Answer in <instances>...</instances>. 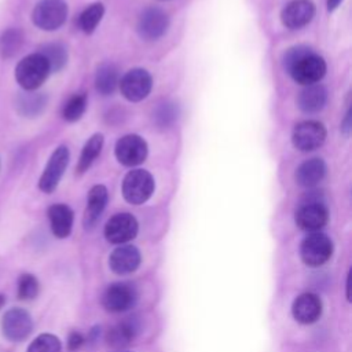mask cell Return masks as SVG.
Wrapping results in <instances>:
<instances>
[{
  "label": "cell",
  "instance_id": "1",
  "mask_svg": "<svg viewBox=\"0 0 352 352\" xmlns=\"http://www.w3.org/2000/svg\"><path fill=\"white\" fill-rule=\"evenodd\" d=\"M283 67L301 85H314L326 74V62L305 45L289 48L283 55Z\"/></svg>",
  "mask_w": 352,
  "mask_h": 352
},
{
  "label": "cell",
  "instance_id": "2",
  "mask_svg": "<svg viewBox=\"0 0 352 352\" xmlns=\"http://www.w3.org/2000/svg\"><path fill=\"white\" fill-rule=\"evenodd\" d=\"M51 70L45 58L38 54H29L22 58L15 67V80L25 91H36L50 76Z\"/></svg>",
  "mask_w": 352,
  "mask_h": 352
},
{
  "label": "cell",
  "instance_id": "3",
  "mask_svg": "<svg viewBox=\"0 0 352 352\" xmlns=\"http://www.w3.org/2000/svg\"><path fill=\"white\" fill-rule=\"evenodd\" d=\"M294 219L296 224L301 230L309 232H316L326 226L329 220V210L318 191L309 192L305 197V199L297 208Z\"/></svg>",
  "mask_w": 352,
  "mask_h": 352
},
{
  "label": "cell",
  "instance_id": "4",
  "mask_svg": "<svg viewBox=\"0 0 352 352\" xmlns=\"http://www.w3.org/2000/svg\"><path fill=\"white\" fill-rule=\"evenodd\" d=\"M66 18L67 4L65 0H40L32 11V22L45 32L59 29Z\"/></svg>",
  "mask_w": 352,
  "mask_h": 352
},
{
  "label": "cell",
  "instance_id": "5",
  "mask_svg": "<svg viewBox=\"0 0 352 352\" xmlns=\"http://www.w3.org/2000/svg\"><path fill=\"white\" fill-rule=\"evenodd\" d=\"M154 191V179L144 169H133L128 172L122 182V195L126 202L140 205L146 202Z\"/></svg>",
  "mask_w": 352,
  "mask_h": 352
},
{
  "label": "cell",
  "instance_id": "6",
  "mask_svg": "<svg viewBox=\"0 0 352 352\" xmlns=\"http://www.w3.org/2000/svg\"><path fill=\"white\" fill-rule=\"evenodd\" d=\"M333 253L331 239L323 232H311L304 238L300 246V254L308 267H320L323 265Z\"/></svg>",
  "mask_w": 352,
  "mask_h": 352
},
{
  "label": "cell",
  "instance_id": "7",
  "mask_svg": "<svg viewBox=\"0 0 352 352\" xmlns=\"http://www.w3.org/2000/svg\"><path fill=\"white\" fill-rule=\"evenodd\" d=\"M67 164H69V148L66 146L56 147L51 154L38 179V188L45 194H51L58 187L67 168Z\"/></svg>",
  "mask_w": 352,
  "mask_h": 352
},
{
  "label": "cell",
  "instance_id": "8",
  "mask_svg": "<svg viewBox=\"0 0 352 352\" xmlns=\"http://www.w3.org/2000/svg\"><path fill=\"white\" fill-rule=\"evenodd\" d=\"M33 330L30 314L23 308H10L1 319V333L12 342L23 341Z\"/></svg>",
  "mask_w": 352,
  "mask_h": 352
},
{
  "label": "cell",
  "instance_id": "9",
  "mask_svg": "<svg viewBox=\"0 0 352 352\" xmlns=\"http://www.w3.org/2000/svg\"><path fill=\"white\" fill-rule=\"evenodd\" d=\"M292 140L300 151L316 150L326 140V128L319 121H302L294 126Z\"/></svg>",
  "mask_w": 352,
  "mask_h": 352
},
{
  "label": "cell",
  "instance_id": "10",
  "mask_svg": "<svg viewBox=\"0 0 352 352\" xmlns=\"http://www.w3.org/2000/svg\"><path fill=\"white\" fill-rule=\"evenodd\" d=\"M118 85L124 98L131 102H139L150 94L153 78L144 69H132L122 76Z\"/></svg>",
  "mask_w": 352,
  "mask_h": 352
},
{
  "label": "cell",
  "instance_id": "11",
  "mask_svg": "<svg viewBox=\"0 0 352 352\" xmlns=\"http://www.w3.org/2000/svg\"><path fill=\"white\" fill-rule=\"evenodd\" d=\"M114 153L120 164L125 166H136L147 157V143L139 135H125L117 142Z\"/></svg>",
  "mask_w": 352,
  "mask_h": 352
},
{
  "label": "cell",
  "instance_id": "12",
  "mask_svg": "<svg viewBox=\"0 0 352 352\" xmlns=\"http://www.w3.org/2000/svg\"><path fill=\"white\" fill-rule=\"evenodd\" d=\"M139 226L131 213H117L104 226V236L110 243L122 245L132 241L138 234Z\"/></svg>",
  "mask_w": 352,
  "mask_h": 352
},
{
  "label": "cell",
  "instance_id": "13",
  "mask_svg": "<svg viewBox=\"0 0 352 352\" xmlns=\"http://www.w3.org/2000/svg\"><path fill=\"white\" fill-rule=\"evenodd\" d=\"M136 300L138 293L132 285L113 283L104 290L102 296V305L110 312H124L132 308Z\"/></svg>",
  "mask_w": 352,
  "mask_h": 352
},
{
  "label": "cell",
  "instance_id": "14",
  "mask_svg": "<svg viewBox=\"0 0 352 352\" xmlns=\"http://www.w3.org/2000/svg\"><path fill=\"white\" fill-rule=\"evenodd\" d=\"M169 19L168 15L157 8V7H148L146 8L138 21V32L140 37L144 40H157L160 38L168 29Z\"/></svg>",
  "mask_w": 352,
  "mask_h": 352
},
{
  "label": "cell",
  "instance_id": "15",
  "mask_svg": "<svg viewBox=\"0 0 352 352\" xmlns=\"http://www.w3.org/2000/svg\"><path fill=\"white\" fill-rule=\"evenodd\" d=\"M315 15V6L311 0H293L280 14L282 23L289 29H300L311 22Z\"/></svg>",
  "mask_w": 352,
  "mask_h": 352
},
{
  "label": "cell",
  "instance_id": "16",
  "mask_svg": "<svg viewBox=\"0 0 352 352\" xmlns=\"http://www.w3.org/2000/svg\"><path fill=\"white\" fill-rule=\"evenodd\" d=\"M140 252L133 245H122L113 250L109 257V264L113 272L118 275L132 274L140 264Z\"/></svg>",
  "mask_w": 352,
  "mask_h": 352
},
{
  "label": "cell",
  "instance_id": "17",
  "mask_svg": "<svg viewBox=\"0 0 352 352\" xmlns=\"http://www.w3.org/2000/svg\"><path fill=\"white\" fill-rule=\"evenodd\" d=\"M292 314L294 319L302 324L314 323L320 318L322 301L316 294L304 293L293 301Z\"/></svg>",
  "mask_w": 352,
  "mask_h": 352
},
{
  "label": "cell",
  "instance_id": "18",
  "mask_svg": "<svg viewBox=\"0 0 352 352\" xmlns=\"http://www.w3.org/2000/svg\"><path fill=\"white\" fill-rule=\"evenodd\" d=\"M107 188L102 184H96L94 186L89 192H88V197H87V208H85V212H84V227L87 230H91L98 219L100 217L102 212L106 208V204H107Z\"/></svg>",
  "mask_w": 352,
  "mask_h": 352
},
{
  "label": "cell",
  "instance_id": "19",
  "mask_svg": "<svg viewBox=\"0 0 352 352\" xmlns=\"http://www.w3.org/2000/svg\"><path fill=\"white\" fill-rule=\"evenodd\" d=\"M51 231L56 238H66L72 232L74 214L65 204H54L47 210Z\"/></svg>",
  "mask_w": 352,
  "mask_h": 352
},
{
  "label": "cell",
  "instance_id": "20",
  "mask_svg": "<svg viewBox=\"0 0 352 352\" xmlns=\"http://www.w3.org/2000/svg\"><path fill=\"white\" fill-rule=\"evenodd\" d=\"M47 106V96L41 92L25 91L16 96L15 109L19 116L25 118H34L40 116Z\"/></svg>",
  "mask_w": 352,
  "mask_h": 352
},
{
  "label": "cell",
  "instance_id": "21",
  "mask_svg": "<svg viewBox=\"0 0 352 352\" xmlns=\"http://www.w3.org/2000/svg\"><path fill=\"white\" fill-rule=\"evenodd\" d=\"M326 175V164L320 158L304 161L296 170V182L302 187L316 186Z\"/></svg>",
  "mask_w": 352,
  "mask_h": 352
},
{
  "label": "cell",
  "instance_id": "22",
  "mask_svg": "<svg viewBox=\"0 0 352 352\" xmlns=\"http://www.w3.org/2000/svg\"><path fill=\"white\" fill-rule=\"evenodd\" d=\"M327 100V91L323 85L314 84V85H307L304 88L297 99L298 107L304 113H318L320 111Z\"/></svg>",
  "mask_w": 352,
  "mask_h": 352
},
{
  "label": "cell",
  "instance_id": "23",
  "mask_svg": "<svg viewBox=\"0 0 352 352\" xmlns=\"http://www.w3.org/2000/svg\"><path fill=\"white\" fill-rule=\"evenodd\" d=\"M138 333V326L133 320H122L114 324L106 334V341L113 348H122L131 344Z\"/></svg>",
  "mask_w": 352,
  "mask_h": 352
},
{
  "label": "cell",
  "instance_id": "24",
  "mask_svg": "<svg viewBox=\"0 0 352 352\" xmlns=\"http://www.w3.org/2000/svg\"><path fill=\"white\" fill-rule=\"evenodd\" d=\"M120 82L118 69L113 63H103L98 67L95 76L96 91L102 95H110L116 91Z\"/></svg>",
  "mask_w": 352,
  "mask_h": 352
},
{
  "label": "cell",
  "instance_id": "25",
  "mask_svg": "<svg viewBox=\"0 0 352 352\" xmlns=\"http://www.w3.org/2000/svg\"><path fill=\"white\" fill-rule=\"evenodd\" d=\"M23 32L19 28H8L0 34V56L3 59L14 58L22 48Z\"/></svg>",
  "mask_w": 352,
  "mask_h": 352
},
{
  "label": "cell",
  "instance_id": "26",
  "mask_svg": "<svg viewBox=\"0 0 352 352\" xmlns=\"http://www.w3.org/2000/svg\"><path fill=\"white\" fill-rule=\"evenodd\" d=\"M103 147V135L102 133H95L92 135L87 143L82 147V151L78 158L77 164V173H84L85 170L89 169V166L94 164V161L98 158Z\"/></svg>",
  "mask_w": 352,
  "mask_h": 352
},
{
  "label": "cell",
  "instance_id": "27",
  "mask_svg": "<svg viewBox=\"0 0 352 352\" xmlns=\"http://www.w3.org/2000/svg\"><path fill=\"white\" fill-rule=\"evenodd\" d=\"M38 54L45 58L51 72H59L67 62V50L59 43H50L43 45L38 50Z\"/></svg>",
  "mask_w": 352,
  "mask_h": 352
},
{
  "label": "cell",
  "instance_id": "28",
  "mask_svg": "<svg viewBox=\"0 0 352 352\" xmlns=\"http://www.w3.org/2000/svg\"><path fill=\"white\" fill-rule=\"evenodd\" d=\"M104 8L100 3H95L88 6L78 18V26L81 28V30L84 33H92L95 30V28L98 26V23L100 22L102 16H103Z\"/></svg>",
  "mask_w": 352,
  "mask_h": 352
},
{
  "label": "cell",
  "instance_id": "29",
  "mask_svg": "<svg viewBox=\"0 0 352 352\" xmlns=\"http://www.w3.org/2000/svg\"><path fill=\"white\" fill-rule=\"evenodd\" d=\"M87 109V95L85 94H76L65 103L62 110V117L69 121L74 122L82 117Z\"/></svg>",
  "mask_w": 352,
  "mask_h": 352
},
{
  "label": "cell",
  "instance_id": "30",
  "mask_svg": "<svg viewBox=\"0 0 352 352\" xmlns=\"http://www.w3.org/2000/svg\"><path fill=\"white\" fill-rule=\"evenodd\" d=\"M26 352H62V344L56 336L43 333L29 344Z\"/></svg>",
  "mask_w": 352,
  "mask_h": 352
},
{
  "label": "cell",
  "instance_id": "31",
  "mask_svg": "<svg viewBox=\"0 0 352 352\" xmlns=\"http://www.w3.org/2000/svg\"><path fill=\"white\" fill-rule=\"evenodd\" d=\"M177 116H179V109L172 102L161 103L160 106H157V109L154 110V114H153L155 124L161 128H166V126L172 125L176 121Z\"/></svg>",
  "mask_w": 352,
  "mask_h": 352
},
{
  "label": "cell",
  "instance_id": "32",
  "mask_svg": "<svg viewBox=\"0 0 352 352\" xmlns=\"http://www.w3.org/2000/svg\"><path fill=\"white\" fill-rule=\"evenodd\" d=\"M40 290L38 280L32 274H22L18 279V297L21 300H33Z\"/></svg>",
  "mask_w": 352,
  "mask_h": 352
},
{
  "label": "cell",
  "instance_id": "33",
  "mask_svg": "<svg viewBox=\"0 0 352 352\" xmlns=\"http://www.w3.org/2000/svg\"><path fill=\"white\" fill-rule=\"evenodd\" d=\"M85 342L84 336L80 331H72L67 337V348L69 351H77Z\"/></svg>",
  "mask_w": 352,
  "mask_h": 352
},
{
  "label": "cell",
  "instance_id": "34",
  "mask_svg": "<svg viewBox=\"0 0 352 352\" xmlns=\"http://www.w3.org/2000/svg\"><path fill=\"white\" fill-rule=\"evenodd\" d=\"M351 126H352V124H351V110L348 109V111H346V114H345V118H344V121H342V124H341V131H342L345 135H348V133L351 132Z\"/></svg>",
  "mask_w": 352,
  "mask_h": 352
},
{
  "label": "cell",
  "instance_id": "35",
  "mask_svg": "<svg viewBox=\"0 0 352 352\" xmlns=\"http://www.w3.org/2000/svg\"><path fill=\"white\" fill-rule=\"evenodd\" d=\"M341 1H342V0H327V10H329V11L336 10V8L340 6Z\"/></svg>",
  "mask_w": 352,
  "mask_h": 352
},
{
  "label": "cell",
  "instance_id": "36",
  "mask_svg": "<svg viewBox=\"0 0 352 352\" xmlns=\"http://www.w3.org/2000/svg\"><path fill=\"white\" fill-rule=\"evenodd\" d=\"M349 279H351V274H348V278H346V298L348 300H351V297H349Z\"/></svg>",
  "mask_w": 352,
  "mask_h": 352
},
{
  "label": "cell",
  "instance_id": "37",
  "mask_svg": "<svg viewBox=\"0 0 352 352\" xmlns=\"http://www.w3.org/2000/svg\"><path fill=\"white\" fill-rule=\"evenodd\" d=\"M4 302H6V296L0 293V308L4 305Z\"/></svg>",
  "mask_w": 352,
  "mask_h": 352
}]
</instances>
